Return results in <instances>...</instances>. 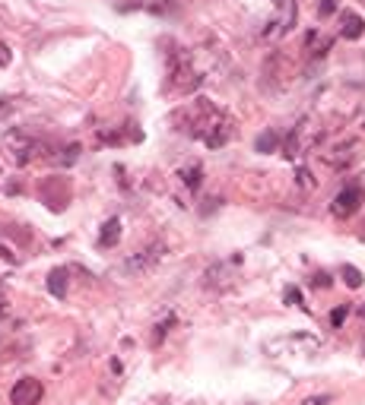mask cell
I'll return each instance as SVG.
<instances>
[{
  "label": "cell",
  "instance_id": "6da1fadb",
  "mask_svg": "<svg viewBox=\"0 0 365 405\" xmlns=\"http://www.w3.org/2000/svg\"><path fill=\"white\" fill-rule=\"evenodd\" d=\"M172 121H175V127H178L184 136H194V140H200L204 146H210V149L226 146V143L232 140V133H235L232 117L226 114V111L216 108L210 98L188 101L184 108L175 111Z\"/></svg>",
  "mask_w": 365,
  "mask_h": 405
},
{
  "label": "cell",
  "instance_id": "7a4b0ae2",
  "mask_svg": "<svg viewBox=\"0 0 365 405\" xmlns=\"http://www.w3.org/2000/svg\"><path fill=\"white\" fill-rule=\"evenodd\" d=\"M200 83H204V76H200V70L194 67L190 54L178 48L172 54V63H168V89H172V92H194Z\"/></svg>",
  "mask_w": 365,
  "mask_h": 405
},
{
  "label": "cell",
  "instance_id": "3957f363",
  "mask_svg": "<svg viewBox=\"0 0 365 405\" xmlns=\"http://www.w3.org/2000/svg\"><path fill=\"white\" fill-rule=\"evenodd\" d=\"M317 143H321V127H315V121H311V117H302L299 124L289 130V136H286L283 152L295 162V158H305V156H308Z\"/></svg>",
  "mask_w": 365,
  "mask_h": 405
},
{
  "label": "cell",
  "instance_id": "277c9868",
  "mask_svg": "<svg viewBox=\"0 0 365 405\" xmlns=\"http://www.w3.org/2000/svg\"><path fill=\"white\" fill-rule=\"evenodd\" d=\"M7 149L10 156H13L16 165H29L35 162V158H51V146H48L45 140H39V136H32V133L26 130H13L7 133Z\"/></svg>",
  "mask_w": 365,
  "mask_h": 405
},
{
  "label": "cell",
  "instance_id": "5b68a950",
  "mask_svg": "<svg viewBox=\"0 0 365 405\" xmlns=\"http://www.w3.org/2000/svg\"><path fill=\"white\" fill-rule=\"evenodd\" d=\"M264 349L270 351V355H315L317 349H321V342H317L315 335H305V333H293V335H283V339H273V342H267Z\"/></svg>",
  "mask_w": 365,
  "mask_h": 405
},
{
  "label": "cell",
  "instance_id": "8992f818",
  "mask_svg": "<svg viewBox=\"0 0 365 405\" xmlns=\"http://www.w3.org/2000/svg\"><path fill=\"white\" fill-rule=\"evenodd\" d=\"M162 257H166V244H162V241H152V244H146V247L134 250V253L127 257L124 269H127V273H134V276L150 273L156 263H162Z\"/></svg>",
  "mask_w": 365,
  "mask_h": 405
},
{
  "label": "cell",
  "instance_id": "52a82bcc",
  "mask_svg": "<svg viewBox=\"0 0 365 405\" xmlns=\"http://www.w3.org/2000/svg\"><path fill=\"white\" fill-rule=\"evenodd\" d=\"M362 202H365V190L359 187V184H346L340 194L333 196L331 212L337 218H349V216H356V212L362 209Z\"/></svg>",
  "mask_w": 365,
  "mask_h": 405
},
{
  "label": "cell",
  "instance_id": "ba28073f",
  "mask_svg": "<svg viewBox=\"0 0 365 405\" xmlns=\"http://www.w3.org/2000/svg\"><path fill=\"white\" fill-rule=\"evenodd\" d=\"M359 149H362V143H359L356 136H349V140L331 146L327 152H321V162H324L327 168H333V172H343V168H346V165L359 156Z\"/></svg>",
  "mask_w": 365,
  "mask_h": 405
},
{
  "label": "cell",
  "instance_id": "9c48e42d",
  "mask_svg": "<svg viewBox=\"0 0 365 405\" xmlns=\"http://www.w3.org/2000/svg\"><path fill=\"white\" fill-rule=\"evenodd\" d=\"M41 396H45V383L39 377H23V380L13 383L10 390V402L13 405H39Z\"/></svg>",
  "mask_w": 365,
  "mask_h": 405
},
{
  "label": "cell",
  "instance_id": "30bf717a",
  "mask_svg": "<svg viewBox=\"0 0 365 405\" xmlns=\"http://www.w3.org/2000/svg\"><path fill=\"white\" fill-rule=\"evenodd\" d=\"M241 263V257H232V260H222V263H213L210 269L204 273V285L206 289H219V291H226L235 282V266Z\"/></svg>",
  "mask_w": 365,
  "mask_h": 405
},
{
  "label": "cell",
  "instance_id": "8fae6325",
  "mask_svg": "<svg viewBox=\"0 0 365 405\" xmlns=\"http://www.w3.org/2000/svg\"><path fill=\"white\" fill-rule=\"evenodd\" d=\"M295 16H299V10H295V0H279V13L267 23V29H264V39H279V35H286V32L295 25Z\"/></svg>",
  "mask_w": 365,
  "mask_h": 405
},
{
  "label": "cell",
  "instance_id": "7c38bea8",
  "mask_svg": "<svg viewBox=\"0 0 365 405\" xmlns=\"http://www.w3.org/2000/svg\"><path fill=\"white\" fill-rule=\"evenodd\" d=\"M340 35L346 41H359L365 35V19L359 13H353V10H346L343 13V25H340Z\"/></svg>",
  "mask_w": 365,
  "mask_h": 405
},
{
  "label": "cell",
  "instance_id": "4fadbf2b",
  "mask_svg": "<svg viewBox=\"0 0 365 405\" xmlns=\"http://www.w3.org/2000/svg\"><path fill=\"white\" fill-rule=\"evenodd\" d=\"M118 241H121V218L111 216V218H105L102 231H99V247L108 250V247H115Z\"/></svg>",
  "mask_w": 365,
  "mask_h": 405
},
{
  "label": "cell",
  "instance_id": "5bb4252c",
  "mask_svg": "<svg viewBox=\"0 0 365 405\" xmlns=\"http://www.w3.org/2000/svg\"><path fill=\"white\" fill-rule=\"evenodd\" d=\"M67 289H70V273H67L63 266L51 269V273H48V291L55 298H67Z\"/></svg>",
  "mask_w": 365,
  "mask_h": 405
},
{
  "label": "cell",
  "instance_id": "9a60e30c",
  "mask_svg": "<svg viewBox=\"0 0 365 405\" xmlns=\"http://www.w3.org/2000/svg\"><path fill=\"white\" fill-rule=\"evenodd\" d=\"M178 178L184 180V187L197 190V187H200V180H204V168H200V162H194V165H184L181 172H178Z\"/></svg>",
  "mask_w": 365,
  "mask_h": 405
},
{
  "label": "cell",
  "instance_id": "2e32d148",
  "mask_svg": "<svg viewBox=\"0 0 365 405\" xmlns=\"http://www.w3.org/2000/svg\"><path fill=\"white\" fill-rule=\"evenodd\" d=\"M277 149H279V136L273 130H264L261 136L254 140V152H264V156H267V152H277Z\"/></svg>",
  "mask_w": 365,
  "mask_h": 405
},
{
  "label": "cell",
  "instance_id": "e0dca14e",
  "mask_svg": "<svg viewBox=\"0 0 365 405\" xmlns=\"http://www.w3.org/2000/svg\"><path fill=\"white\" fill-rule=\"evenodd\" d=\"M79 143H70V146H63L61 149V156H51V162H57V165H73L79 158Z\"/></svg>",
  "mask_w": 365,
  "mask_h": 405
},
{
  "label": "cell",
  "instance_id": "ac0fdd59",
  "mask_svg": "<svg viewBox=\"0 0 365 405\" xmlns=\"http://www.w3.org/2000/svg\"><path fill=\"white\" fill-rule=\"evenodd\" d=\"M343 279H346L349 289H362V273L356 266H343Z\"/></svg>",
  "mask_w": 365,
  "mask_h": 405
},
{
  "label": "cell",
  "instance_id": "d6986e66",
  "mask_svg": "<svg viewBox=\"0 0 365 405\" xmlns=\"http://www.w3.org/2000/svg\"><path fill=\"white\" fill-rule=\"evenodd\" d=\"M283 301L289 304V307H305V301H302V291L295 289V285H286V291H283Z\"/></svg>",
  "mask_w": 365,
  "mask_h": 405
},
{
  "label": "cell",
  "instance_id": "ffe728a7",
  "mask_svg": "<svg viewBox=\"0 0 365 405\" xmlns=\"http://www.w3.org/2000/svg\"><path fill=\"white\" fill-rule=\"evenodd\" d=\"M16 111V98H10V95H3V98H0V121H3V117H10Z\"/></svg>",
  "mask_w": 365,
  "mask_h": 405
},
{
  "label": "cell",
  "instance_id": "44dd1931",
  "mask_svg": "<svg viewBox=\"0 0 365 405\" xmlns=\"http://www.w3.org/2000/svg\"><path fill=\"white\" fill-rule=\"evenodd\" d=\"M295 178H299V184H302L305 190H308V187H315V180H311V172H308V168H302V165L295 168Z\"/></svg>",
  "mask_w": 365,
  "mask_h": 405
},
{
  "label": "cell",
  "instance_id": "7402d4cb",
  "mask_svg": "<svg viewBox=\"0 0 365 405\" xmlns=\"http://www.w3.org/2000/svg\"><path fill=\"white\" fill-rule=\"evenodd\" d=\"M311 289H331V273H315L311 276Z\"/></svg>",
  "mask_w": 365,
  "mask_h": 405
},
{
  "label": "cell",
  "instance_id": "603a6c76",
  "mask_svg": "<svg viewBox=\"0 0 365 405\" xmlns=\"http://www.w3.org/2000/svg\"><path fill=\"white\" fill-rule=\"evenodd\" d=\"M333 10H337V0H317V13H321V19L331 16Z\"/></svg>",
  "mask_w": 365,
  "mask_h": 405
},
{
  "label": "cell",
  "instance_id": "cb8c5ba5",
  "mask_svg": "<svg viewBox=\"0 0 365 405\" xmlns=\"http://www.w3.org/2000/svg\"><path fill=\"white\" fill-rule=\"evenodd\" d=\"M343 320H346V304H343V307H337V311L331 313V326H343Z\"/></svg>",
  "mask_w": 365,
  "mask_h": 405
},
{
  "label": "cell",
  "instance_id": "d4e9b609",
  "mask_svg": "<svg viewBox=\"0 0 365 405\" xmlns=\"http://www.w3.org/2000/svg\"><path fill=\"white\" fill-rule=\"evenodd\" d=\"M10 61H13V51L0 41V67H10Z\"/></svg>",
  "mask_w": 365,
  "mask_h": 405
},
{
  "label": "cell",
  "instance_id": "484cf974",
  "mask_svg": "<svg viewBox=\"0 0 365 405\" xmlns=\"http://www.w3.org/2000/svg\"><path fill=\"white\" fill-rule=\"evenodd\" d=\"M10 307H7V291H3V282H0V317L7 313Z\"/></svg>",
  "mask_w": 365,
  "mask_h": 405
},
{
  "label": "cell",
  "instance_id": "4316f807",
  "mask_svg": "<svg viewBox=\"0 0 365 405\" xmlns=\"http://www.w3.org/2000/svg\"><path fill=\"white\" fill-rule=\"evenodd\" d=\"M324 402H331V396H311V399H305L302 405H324Z\"/></svg>",
  "mask_w": 365,
  "mask_h": 405
},
{
  "label": "cell",
  "instance_id": "83f0119b",
  "mask_svg": "<svg viewBox=\"0 0 365 405\" xmlns=\"http://www.w3.org/2000/svg\"><path fill=\"white\" fill-rule=\"evenodd\" d=\"M0 260H13V253H10L7 247H0Z\"/></svg>",
  "mask_w": 365,
  "mask_h": 405
},
{
  "label": "cell",
  "instance_id": "f1b7e54d",
  "mask_svg": "<svg viewBox=\"0 0 365 405\" xmlns=\"http://www.w3.org/2000/svg\"><path fill=\"white\" fill-rule=\"evenodd\" d=\"M0 25H3V13H0Z\"/></svg>",
  "mask_w": 365,
  "mask_h": 405
},
{
  "label": "cell",
  "instance_id": "f546056e",
  "mask_svg": "<svg viewBox=\"0 0 365 405\" xmlns=\"http://www.w3.org/2000/svg\"><path fill=\"white\" fill-rule=\"evenodd\" d=\"M362 317H365V307H362Z\"/></svg>",
  "mask_w": 365,
  "mask_h": 405
}]
</instances>
